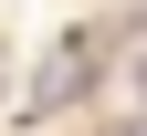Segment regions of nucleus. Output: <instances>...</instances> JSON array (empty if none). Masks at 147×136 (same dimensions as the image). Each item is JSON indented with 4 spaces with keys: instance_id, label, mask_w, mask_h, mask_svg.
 Masks as SVG:
<instances>
[{
    "instance_id": "2",
    "label": "nucleus",
    "mask_w": 147,
    "mask_h": 136,
    "mask_svg": "<svg viewBox=\"0 0 147 136\" xmlns=\"http://www.w3.org/2000/svg\"><path fill=\"white\" fill-rule=\"evenodd\" d=\"M116 136H147V126H116Z\"/></svg>"
},
{
    "instance_id": "1",
    "label": "nucleus",
    "mask_w": 147,
    "mask_h": 136,
    "mask_svg": "<svg viewBox=\"0 0 147 136\" xmlns=\"http://www.w3.org/2000/svg\"><path fill=\"white\" fill-rule=\"evenodd\" d=\"M84 73H95V42L74 31V42H53V52H42V73H32V105H74V94H84Z\"/></svg>"
}]
</instances>
